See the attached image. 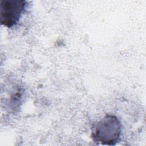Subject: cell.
<instances>
[{
  "label": "cell",
  "instance_id": "6da1fadb",
  "mask_svg": "<svg viewBox=\"0 0 146 146\" xmlns=\"http://www.w3.org/2000/svg\"><path fill=\"white\" fill-rule=\"evenodd\" d=\"M120 133L119 120L114 115H107L96 124L92 137L102 145H114L119 141Z\"/></svg>",
  "mask_w": 146,
  "mask_h": 146
},
{
  "label": "cell",
  "instance_id": "7a4b0ae2",
  "mask_svg": "<svg viewBox=\"0 0 146 146\" xmlns=\"http://www.w3.org/2000/svg\"><path fill=\"white\" fill-rule=\"evenodd\" d=\"M27 3L24 0L1 1V23L9 28L17 25L25 11Z\"/></svg>",
  "mask_w": 146,
  "mask_h": 146
}]
</instances>
